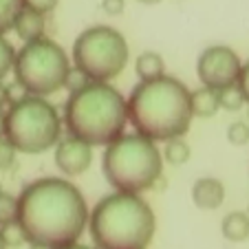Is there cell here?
<instances>
[{"label":"cell","mask_w":249,"mask_h":249,"mask_svg":"<svg viewBox=\"0 0 249 249\" xmlns=\"http://www.w3.org/2000/svg\"><path fill=\"white\" fill-rule=\"evenodd\" d=\"M14 60H16V49L11 47V42L0 36V80L14 69Z\"/></svg>","instance_id":"20"},{"label":"cell","mask_w":249,"mask_h":249,"mask_svg":"<svg viewBox=\"0 0 249 249\" xmlns=\"http://www.w3.org/2000/svg\"><path fill=\"white\" fill-rule=\"evenodd\" d=\"M93 163V146L77 137H66L55 146V165L66 177H77Z\"/></svg>","instance_id":"10"},{"label":"cell","mask_w":249,"mask_h":249,"mask_svg":"<svg viewBox=\"0 0 249 249\" xmlns=\"http://www.w3.org/2000/svg\"><path fill=\"white\" fill-rule=\"evenodd\" d=\"M163 159L170 165H183L190 159V146L188 141H183V137H172L165 141L163 146Z\"/></svg>","instance_id":"16"},{"label":"cell","mask_w":249,"mask_h":249,"mask_svg":"<svg viewBox=\"0 0 249 249\" xmlns=\"http://www.w3.org/2000/svg\"><path fill=\"white\" fill-rule=\"evenodd\" d=\"M11 71L16 73V82L29 95L47 97L64 89L71 62L60 44L42 36L38 40L27 42L20 51H16Z\"/></svg>","instance_id":"7"},{"label":"cell","mask_w":249,"mask_h":249,"mask_svg":"<svg viewBox=\"0 0 249 249\" xmlns=\"http://www.w3.org/2000/svg\"><path fill=\"white\" fill-rule=\"evenodd\" d=\"M126 113L132 128L152 141L183 137L194 117L188 86L170 75L139 82L126 99Z\"/></svg>","instance_id":"2"},{"label":"cell","mask_w":249,"mask_h":249,"mask_svg":"<svg viewBox=\"0 0 249 249\" xmlns=\"http://www.w3.org/2000/svg\"><path fill=\"white\" fill-rule=\"evenodd\" d=\"M221 231L227 240L231 243H243L249 238V214L245 212H231L223 218Z\"/></svg>","instance_id":"14"},{"label":"cell","mask_w":249,"mask_h":249,"mask_svg":"<svg viewBox=\"0 0 249 249\" xmlns=\"http://www.w3.org/2000/svg\"><path fill=\"white\" fill-rule=\"evenodd\" d=\"M24 9L22 0H0V36H5L9 29H14V22L18 14Z\"/></svg>","instance_id":"17"},{"label":"cell","mask_w":249,"mask_h":249,"mask_svg":"<svg viewBox=\"0 0 249 249\" xmlns=\"http://www.w3.org/2000/svg\"><path fill=\"white\" fill-rule=\"evenodd\" d=\"M18 225L27 243L57 249L77 243L89 225V205L82 192L66 179H38L18 196Z\"/></svg>","instance_id":"1"},{"label":"cell","mask_w":249,"mask_h":249,"mask_svg":"<svg viewBox=\"0 0 249 249\" xmlns=\"http://www.w3.org/2000/svg\"><path fill=\"white\" fill-rule=\"evenodd\" d=\"M22 2H24V7H27V9H33V11H38V14L47 16L49 11L55 9L60 0H22Z\"/></svg>","instance_id":"25"},{"label":"cell","mask_w":249,"mask_h":249,"mask_svg":"<svg viewBox=\"0 0 249 249\" xmlns=\"http://www.w3.org/2000/svg\"><path fill=\"white\" fill-rule=\"evenodd\" d=\"M29 249H53V247H49V245H38V243H31V247Z\"/></svg>","instance_id":"31"},{"label":"cell","mask_w":249,"mask_h":249,"mask_svg":"<svg viewBox=\"0 0 249 249\" xmlns=\"http://www.w3.org/2000/svg\"><path fill=\"white\" fill-rule=\"evenodd\" d=\"M130 49L122 33L113 27L97 24L77 36L73 44V64L90 82H110L128 64Z\"/></svg>","instance_id":"8"},{"label":"cell","mask_w":249,"mask_h":249,"mask_svg":"<svg viewBox=\"0 0 249 249\" xmlns=\"http://www.w3.org/2000/svg\"><path fill=\"white\" fill-rule=\"evenodd\" d=\"M240 66H243L240 57L234 49L225 47V44H214V47H207L198 55L196 73L203 86L221 90L225 86L236 84Z\"/></svg>","instance_id":"9"},{"label":"cell","mask_w":249,"mask_h":249,"mask_svg":"<svg viewBox=\"0 0 249 249\" xmlns=\"http://www.w3.org/2000/svg\"><path fill=\"white\" fill-rule=\"evenodd\" d=\"M139 2H143V5H157L159 0H139Z\"/></svg>","instance_id":"32"},{"label":"cell","mask_w":249,"mask_h":249,"mask_svg":"<svg viewBox=\"0 0 249 249\" xmlns=\"http://www.w3.org/2000/svg\"><path fill=\"white\" fill-rule=\"evenodd\" d=\"M64 124L71 135L90 146H108L128 124L126 97L108 82H89L69 95Z\"/></svg>","instance_id":"3"},{"label":"cell","mask_w":249,"mask_h":249,"mask_svg":"<svg viewBox=\"0 0 249 249\" xmlns=\"http://www.w3.org/2000/svg\"><path fill=\"white\" fill-rule=\"evenodd\" d=\"M247 212H249V210H247Z\"/></svg>","instance_id":"34"},{"label":"cell","mask_w":249,"mask_h":249,"mask_svg":"<svg viewBox=\"0 0 249 249\" xmlns=\"http://www.w3.org/2000/svg\"><path fill=\"white\" fill-rule=\"evenodd\" d=\"M218 104H221V108L230 110V113H236V110H240L247 102H245L238 84H231V86H225V89L218 90Z\"/></svg>","instance_id":"18"},{"label":"cell","mask_w":249,"mask_h":249,"mask_svg":"<svg viewBox=\"0 0 249 249\" xmlns=\"http://www.w3.org/2000/svg\"><path fill=\"white\" fill-rule=\"evenodd\" d=\"M18 216V196L0 190V227L14 223Z\"/></svg>","instance_id":"19"},{"label":"cell","mask_w":249,"mask_h":249,"mask_svg":"<svg viewBox=\"0 0 249 249\" xmlns=\"http://www.w3.org/2000/svg\"><path fill=\"white\" fill-rule=\"evenodd\" d=\"M44 29H47V22H44V14H38L33 9H27L24 7L18 14L14 22V31L18 33L24 42H31V40H38L44 36Z\"/></svg>","instance_id":"12"},{"label":"cell","mask_w":249,"mask_h":249,"mask_svg":"<svg viewBox=\"0 0 249 249\" xmlns=\"http://www.w3.org/2000/svg\"><path fill=\"white\" fill-rule=\"evenodd\" d=\"M16 155H18V150L14 148V143H11L7 137H0V170L14 168Z\"/></svg>","instance_id":"23"},{"label":"cell","mask_w":249,"mask_h":249,"mask_svg":"<svg viewBox=\"0 0 249 249\" xmlns=\"http://www.w3.org/2000/svg\"><path fill=\"white\" fill-rule=\"evenodd\" d=\"M236 84H238V89H240V93H243L245 102L249 104V62L240 66V73H238V80H236Z\"/></svg>","instance_id":"26"},{"label":"cell","mask_w":249,"mask_h":249,"mask_svg":"<svg viewBox=\"0 0 249 249\" xmlns=\"http://www.w3.org/2000/svg\"><path fill=\"white\" fill-rule=\"evenodd\" d=\"M57 249H93V247H86V245H80V243H69V245L57 247Z\"/></svg>","instance_id":"29"},{"label":"cell","mask_w":249,"mask_h":249,"mask_svg":"<svg viewBox=\"0 0 249 249\" xmlns=\"http://www.w3.org/2000/svg\"><path fill=\"white\" fill-rule=\"evenodd\" d=\"M135 71H137V75H139L141 82H150V80H157V77L165 75V62L159 53L146 51L137 57Z\"/></svg>","instance_id":"15"},{"label":"cell","mask_w":249,"mask_h":249,"mask_svg":"<svg viewBox=\"0 0 249 249\" xmlns=\"http://www.w3.org/2000/svg\"><path fill=\"white\" fill-rule=\"evenodd\" d=\"M0 234H2V238H5L7 247H20L22 243H27V236H24L22 227L18 225V221L2 225L0 227Z\"/></svg>","instance_id":"21"},{"label":"cell","mask_w":249,"mask_h":249,"mask_svg":"<svg viewBox=\"0 0 249 249\" xmlns=\"http://www.w3.org/2000/svg\"><path fill=\"white\" fill-rule=\"evenodd\" d=\"M227 141L234 146H245L249 141V124L245 122H234L227 128Z\"/></svg>","instance_id":"22"},{"label":"cell","mask_w":249,"mask_h":249,"mask_svg":"<svg viewBox=\"0 0 249 249\" xmlns=\"http://www.w3.org/2000/svg\"><path fill=\"white\" fill-rule=\"evenodd\" d=\"M89 82H90L89 77H86L84 73H82V71L75 66V69H71V71H69V75H66V80H64V86L71 90V93H73V90L82 89V86L89 84Z\"/></svg>","instance_id":"24"},{"label":"cell","mask_w":249,"mask_h":249,"mask_svg":"<svg viewBox=\"0 0 249 249\" xmlns=\"http://www.w3.org/2000/svg\"><path fill=\"white\" fill-rule=\"evenodd\" d=\"M0 249H7V245H5V238H2V234H0Z\"/></svg>","instance_id":"33"},{"label":"cell","mask_w":249,"mask_h":249,"mask_svg":"<svg viewBox=\"0 0 249 249\" xmlns=\"http://www.w3.org/2000/svg\"><path fill=\"white\" fill-rule=\"evenodd\" d=\"M124 7H126L124 0H102V9L108 16H119L124 11Z\"/></svg>","instance_id":"27"},{"label":"cell","mask_w":249,"mask_h":249,"mask_svg":"<svg viewBox=\"0 0 249 249\" xmlns=\"http://www.w3.org/2000/svg\"><path fill=\"white\" fill-rule=\"evenodd\" d=\"M86 227L99 249H146L155 236L157 218L139 194L117 190L89 212Z\"/></svg>","instance_id":"4"},{"label":"cell","mask_w":249,"mask_h":249,"mask_svg":"<svg viewBox=\"0 0 249 249\" xmlns=\"http://www.w3.org/2000/svg\"><path fill=\"white\" fill-rule=\"evenodd\" d=\"M7 104V86L2 84V80H0V108Z\"/></svg>","instance_id":"28"},{"label":"cell","mask_w":249,"mask_h":249,"mask_svg":"<svg viewBox=\"0 0 249 249\" xmlns=\"http://www.w3.org/2000/svg\"><path fill=\"white\" fill-rule=\"evenodd\" d=\"M0 137H5V115L0 113Z\"/></svg>","instance_id":"30"},{"label":"cell","mask_w":249,"mask_h":249,"mask_svg":"<svg viewBox=\"0 0 249 249\" xmlns=\"http://www.w3.org/2000/svg\"><path fill=\"white\" fill-rule=\"evenodd\" d=\"M190 106H192V115L194 117H214V115L221 110V104H218V90L210 89V86H203L196 89L192 93L190 90Z\"/></svg>","instance_id":"13"},{"label":"cell","mask_w":249,"mask_h":249,"mask_svg":"<svg viewBox=\"0 0 249 249\" xmlns=\"http://www.w3.org/2000/svg\"><path fill=\"white\" fill-rule=\"evenodd\" d=\"M104 177L119 192L141 194L163 177V159L155 141L139 135H119L102 157Z\"/></svg>","instance_id":"5"},{"label":"cell","mask_w":249,"mask_h":249,"mask_svg":"<svg viewBox=\"0 0 249 249\" xmlns=\"http://www.w3.org/2000/svg\"><path fill=\"white\" fill-rule=\"evenodd\" d=\"M62 119L55 106L38 95H27L11 104L5 115V137L24 155L47 152L60 141Z\"/></svg>","instance_id":"6"},{"label":"cell","mask_w":249,"mask_h":249,"mask_svg":"<svg viewBox=\"0 0 249 249\" xmlns=\"http://www.w3.org/2000/svg\"><path fill=\"white\" fill-rule=\"evenodd\" d=\"M192 201L201 210H216L225 201V188L214 177H203L192 185Z\"/></svg>","instance_id":"11"}]
</instances>
